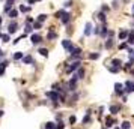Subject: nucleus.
Listing matches in <instances>:
<instances>
[{
    "instance_id": "f257e3e1",
    "label": "nucleus",
    "mask_w": 134,
    "mask_h": 129,
    "mask_svg": "<svg viewBox=\"0 0 134 129\" xmlns=\"http://www.w3.org/2000/svg\"><path fill=\"white\" fill-rule=\"evenodd\" d=\"M56 18H60L63 24H68L69 20H71V15L68 12H65V11H57L56 12Z\"/></svg>"
},
{
    "instance_id": "f03ea898",
    "label": "nucleus",
    "mask_w": 134,
    "mask_h": 129,
    "mask_svg": "<svg viewBox=\"0 0 134 129\" xmlns=\"http://www.w3.org/2000/svg\"><path fill=\"white\" fill-rule=\"evenodd\" d=\"M17 30H18V24H17L15 21L9 23V26H8V33H9V35H12V33H15Z\"/></svg>"
},
{
    "instance_id": "7ed1b4c3",
    "label": "nucleus",
    "mask_w": 134,
    "mask_h": 129,
    "mask_svg": "<svg viewBox=\"0 0 134 129\" xmlns=\"http://www.w3.org/2000/svg\"><path fill=\"white\" fill-rule=\"evenodd\" d=\"M62 45H63V48L68 51V53H71L72 51V48H74V45H72V42L71 41H68V39H65V41H62Z\"/></svg>"
},
{
    "instance_id": "20e7f679",
    "label": "nucleus",
    "mask_w": 134,
    "mask_h": 129,
    "mask_svg": "<svg viewBox=\"0 0 134 129\" xmlns=\"http://www.w3.org/2000/svg\"><path fill=\"white\" fill-rule=\"evenodd\" d=\"M80 62H74V63H71V66L68 68V72H74L75 69H80Z\"/></svg>"
},
{
    "instance_id": "39448f33",
    "label": "nucleus",
    "mask_w": 134,
    "mask_h": 129,
    "mask_svg": "<svg viewBox=\"0 0 134 129\" xmlns=\"http://www.w3.org/2000/svg\"><path fill=\"white\" fill-rule=\"evenodd\" d=\"M30 39H32V44L33 45H36V44H39V42H42V38L39 35H32Z\"/></svg>"
},
{
    "instance_id": "423d86ee",
    "label": "nucleus",
    "mask_w": 134,
    "mask_h": 129,
    "mask_svg": "<svg viewBox=\"0 0 134 129\" xmlns=\"http://www.w3.org/2000/svg\"><path fill=\"white\" fill-rule=\"evenodd\" d=\"M12 5H14V0H6V6H5V12H9V11H12Z\"/></svg>"
},
{
    "instance_id": "0eeeda50",
    "label": "nucleus",
    "mask_w": 134,
    "mask_h": 129,
    "mask_svg": "<svg viewBox=\"0 0 134 129\" xmlns=\"http://www.w3.org/2000/svg\"><path fill=\"white\" fill-rule=\"evenodd\" d=\"M47 96H48V98H51L54 102L59 99V95H57V93H54V92H47Z\"/></svg>"
},
{
    "instance_id": "6e6552de",
    "label": "nucleus",
    "mask_w": 134,
    "mask_h": 129,
    "mask_svg": "<svg viewBox=\"0 0 134 129\" xmlns=\"http://www.w3.org/2000/svg\"><path fill=\"white\" fill-rule=\"evenodd\" d=\"M127 39H128V41H127V44H130V45H134V32H131V33H130Z\"/></svg>"
},
{
    "instance_id": "1a4fd4ad",
    "label": "nucleus",
    "mask_w": 134,
    "mask_h": 129,
    "mask_svg": "<svg viewBox=\"0 0 134 129\" xmlns=\"http://www.w3.org/2000/svg\"><path fill=\"white\" fill-rule=\"evenodd\" d=\"M91 33H92V26L87 23V24H86V29H84V35H86V36H89Z\"/></svg>"
},
{
    "instance_id": "9d476101",
    "label": "nucleus",
    "mask_w": 134,
    "mask_h": 129,
    "mask_svg": "<svg viewBox=\"0 0 134 129\" xmlns=\"http://www.w3.org/2000/svg\"><path fill=\"white\" fill-rule=\"evenodd\" d=\"M75 77H77L78 80H82L83 77H84V69H83V68H80V69H78V72L75 74Z\"/></svg>"
},
{
    "instance_id": "9b49d317",
    "label": "nucleus",
    "mask_w": 134,
    "mask_h": 129,
    "mask_svg": "<svg viewBox=\"0 0 134 129\" xmlns=\"http://www.w3.org/2000/svg\"><path fill=\"white\" fill-rule=\"evenodd\" d=\"M112 65H113L114 68H119V69H121V66H122V62H121L119 59H114L113 62H112Z\"/></svg>"
},
{
    "instance_id": "f8f14e48",
    "label": "nucleus",
    "mask_w": 134,
    "mask_h": 129,
    "mask_svg": "<svg viewBox=\"0 0 134 129\" xmlns=\"http://www.w3.org/2000/svg\"><path fill=\"white\" fill-rule=\"evenodd\" d=\"M113 123H114V120H113L112 117H107V119H105V126H107V128L113 126Z\"/></svg>"
},
{
    "instance_id": "ddd939ff",
    "label": "nucleus",
    "mask_w": 134,
    "mask_h": 129,
    "mask_svg": "<svg viewBox=\"0 0 134 129\" xmlns=\"http://www.w3.org/2000/svg\"><path fill=\"white\" fill-rule=\"evenodd\" d=\"M8 66V63L6 62H0V75H3L5 74V68Z\"/></svg>"
},
{
    "instance_id": "4468645a",
    "label": "nucleus",
    "mask_w": 134,
    "mask_h": 129,
    "mask_svg": "<svg viewBox=\"0 0 134 129\" xmlns=\"http://www.w3.org/2000/svg\"><path fill=\"white\" fill-rule=\"evenodd\" d=\"M21 59H24V56H23L21 51H18V53L14 54V60H21Z\"/></svg>"
},
{
    "instance_id": "2eb2a0df",
    "label": "nucleus",
    "mask_w": 134,
    "mask_h": 129,
    "mask_svg": "<svg viewBox=\"0 0 134 129\" xmlns=\"http://www.w3.org/2000/svg\"><path fill=\"white\" fill-rule=\"evenodd\" d=\"M112 47H113V39H112V38H109V39L105 41V48H109V50H110Z\"/></svg>"
},
{
    "instance_id": "dca6fc26",
    "label": "nucleus",
    "mask_w": 134,
    "mask_h": 129,
    "mask_svg": "<svg viewBox=\"0 0 134 129\" xmlns=\"http://www.w3.org/2000/svg\"><path fill=\"white\" fill-rule=\"evenodd\" d=\"M127 87H128V89H127V92H128V93H130V92H134V83L128 81V83H127Z\"/></svg>"
},
{
    "instance_id": "f3484780",
    "label": "nucleus",
    "mask_w": 134,
    "mask_h": 129,
    "mask_svg": "<svg viewBox=\"0 0 134 129\" xmlns=\"http://www.w3.org/2000/svg\"><path fill=\"white\" fill-rule=\"evenodd\" d=\"M45 129H57V125H54L53 122H48V123L45 125Z\"/></svg>"
},
{
    "instance_id": "a211bd4d",
    "label": "nucleus",
    "mask_w": 134,
    "mask_h": 129,
    "mask_svg": "<svg viewBox=\"0 0 134 129\" xmlns=\"http://www.w3.org/2000/svg\"><path fill=\"white\" fill-rule=\"evenodd\" d=\"M128 35H130V33L124 30V32H121V33H119V39H127V38H128Z\"/></svg>"
},
{
    "instance_id": "6ab92c4d",
    "label": "nucleus",
    "mask_w": 134,
    "mask_h": 129,
    "mask_svg": "<svg viewBox=\"0 0 134 129\" xmlns=\"http://www.w3.org/2000/svg\"><path fill=\"white\" fill-rule=\"evenodd\" d=\"M39 54L44 56V57H47L48 56V50L47 48H39Z\"/></svg>"
},
{
    "instance_id": "aec40b11",
    "label": "nucleus",
    "mask_w": 134,
    "mask_h": 129,
    "mask_svg": "<svg viewBox=\"0 0 134 129\" xmlns=\"http://www.w3.org/2000/svg\"><path fill=\"white\" fill-rule=\"evenodd\" d=\"M20 11L26 14V12H29V11H30V6H24V5H20Z\"/></svg>"
},
{
    "instance_id": "412c9836",
    "label": "nucleus",
    "mask_w": 134,
    "mask_h": 129,
    "mask_svg": "<svg viewBox=\"0 0 134 129\" xmlns=\"http://www.w3.org/2000/svg\"><path fill=\"white\" fill-rule=\"evenodd\" d=\"M33 60H32V57L30 56H26L24 59H23V63H26V65H29V63H32Z\"/></svg>"
},
{
    "instance_id": "4be33fe9",
    "label": "nucleus",
    "mask_w": 134,
    "mask_h": 129,
    "mask_svg": "<svg viewBox=\"0 0 134 129\" xmlns=\"http://www.w3.org/2000/svg\"><path fill=\"white\" fill-rule=\"evenodd\" d=\"M118 111H119V107H116V105L110 107V113L112 114H118Z\"/></svg>"
},
{
    "instance_id": "5701e85b",
    "label": "nucleus",
    "mask_w": 134,
    "mask_h": 129,
    "mask_svg": "<svg viewBox=\"0 0 134 129\" xmlns=\"http://www.w3.org/2000/svg\"><path fill=\"white\" fill-rule=\"evenodd\" d=\"M122 87H124V86L122 84H114V89H116V92H118V93H122Z\"/></svg>"
},
{
    "instance_id": "b1692460",
    "label": "nucleus",
    "mask_w": 134,
    "mask_h": 129,
    "mask_svg": "<svg viewBox=\"0 0 134 129\" xmlns=\"http://www.w3.org/2000/svg\"><path fill=\"white\" fill-rule=\"evenodd\" d=\"M98 18H100V20L105 24V14H104V12H100V14H98Z\"/></svg>"
},
{
    "instance_id": "393cba45",
    "label": "nucleus",
    "mask_w": 134,
    "mask_h": 129,
    "mask_svg": "<svg viewBox=\"0 0 134 129\" xmlns=\"http://www.w3.org/2000/svg\"><path fill=\"white\" fill-rule=\"evenodd\" d=\"M18 15V12H17L15 9H12V11H9V18H15V17Z\"/></svg>"
},
{
    "instance_id": "a878e982",
    "label": "nucleus",
    "mask_w": 134,
    "mask_h": 129,
    "mask_svg": "<svg viewBox=\"0 0 134 129\" xmlns=\"http://www.w3.org/2000/svg\"><path fill=\"white\" fill-rule=\"evenodd\" d=\"M45 20H47V15H44V14H41V15L38 17V21H39V23H44Z\"/></svg>"
},
{
    "instance_id": "bb28decb",
    "label": "nucleus",
    "mask_w": 134,
    "mask_h": 129,
    "mask_svg": "<svg viewBox=\"0 0 134 129\" xmlns=\"http://www.w3.org/2000/svg\"><path fill=\"white\" fill-rule=\"evenodd\" d=\"M98 57H100V53H92L91 56H89V59H92V60L93 59H98Z\"/></svg>"
},
{
    "instance_id": "cd10ccee",
    "label": "nucleus",
    "mask_w": 134,
    "mask_h": 129,
    "mask_svg": "<svg viewBox=\"0 0 134 129\" xmlns=\"http://www.w3.org/2000/svg\"><path fill=\"white\" fill-rule=\"evenodd\" d=\"M41 26H42V23L36 21V23H33V29H41Z\"/></svg>"
},
{
    "instance_id": "c85d7f7f",
    "label": "nucleus",
    "mask_w": 134,
    "mask_h": 129,
    "mask_svg": "<svg viewBox=\"0 0 134 129\" xmlns=\"http://www.w3.org/2000/svg\"><path fill=\"white\" fill-rule=\"evenodd\" d=\"M130 128H131V126H130L128 122H124V123H122V129H130Z\"/></svg>"
},
{
    "instance_id": "c756f323",
    "label": "nucleus",
    "mask_w": 134,
    "mask_h": 129,
    "mask_svg": "<svg viewBox=\"0 0 134 129\" xmlns=\"http://www.w3.org/2000/svg\"><path fill=\"white\" fill-rule=\"evenodd\" d=\"M109 71H110V72H119V68H114V66H110V68H109Z\"/></svg>"
},
{
    "instance_id": "7c9ffc66",
    "label": "nucleus",
    "mask_w": 134,
    "mask_h": 129,
    "mask_svg": "<svg viewBox=\"0 0 134 129\" xmlns=\"http://www.w3.org/2000/svg\"><path fill=\"white\" fill-rule=\"evenodd\" d=\"M2 41H3V42H9V35H3Z\"/></svg>"
},
{
    "instance_id": "2f4dec72",
    "label": "nucleus",
    "mask_w": 134,
    "mask_h": 129,
    "mask_svg": "<svg viewBox=\"0 0 134 129\" xmlns=\"http://www.w3.org/2000/svg\"><path fill=\"white\" fill-rule=\"evenodd\" d=\"M128 54H130V57H131V59H134V50H133V48H130V50H128Z\"/></svg>"
},
{
    "instance_id": "473e14b6",
    "label": "nucleus",
    "mask_w": 134,
    "mask_h": 129,
    "mask_svg": "<svg viewBox=\"0 0 134 129\" xmlns=\"http://www.w3.org/2000/svg\"><path fill=\"white\" fill-rule=\"evenodd\" d=\"M32 29H33L32 26H29V24H27V26H26V33H30V32H32Z\"/></svg>"
},
{
    "instance_id": "72a5a7b5",
    "label": "nucleus",
    "mask_w": 134,
    "mask_h": 129,
    "mask_svg": "<svg viewBox=\"0 0 134 129\" xmlns=\"http://www.w3.org/2000/svg\"><path fill=\"white\" fill-rule=\"evenodd\" d=\"M48 38H50V39H54V38H56V33L50 32V33H48Z\"/></svg>"
},
{
    "instance_id": "f704fd0d",
    "label": "nucleus",
    "mask_w": 134,
    "mask_h": 129,
    "mask_svg": "<svg viewBox=\"0 0 134 129\" xmlns=\"http://www.w3.org/2000/svg\"><path fill=\"white\" fill-rule=\"evenodd\" d=\"M71 6H72V0H71V2L68 0V2L65 3V8H71Z\"/></svg>"
},
{
    "instance_id": "c9c22d12",
    "label": "nucleus",
    "mask_w": 134,
    "mask_h": 129,
    "mask_svg": "<svg viewBox=\"0 0 134 129\" xmlns=\"http://www.w3.org/2000/svg\"><path fill=\"white\" fill-rule=\"evenodd\" d=\"M87 122H89V114H86L84 119H83V123H87Z\"/></svg>"
},
{
    "instance_id": "e433bc0d",
    "label": "nucleus",
    "mask_w": 134,
    "mask_h": 129,
    "mask_svg": "<svg viewBox=\"0 0 134 129\" xmlns=\"http://www.w3.org/2000/svg\"><path fill=\"white\" fill-rule=\"evenodd\" d=\"M57 129H63V123H62V122L57 123Z\"/></svg>"
},
{
    "instance_id": "4c0bfd02",
    "label": "nucleus",
    "mask_w": 134,
    "mask_h": 129,
    "mask_svg": "<svg viewBox=\"0 0 134 129\" xmlns=\"http://www.w3.org/2000/svg\"><path fill=\"white\" fill-rule=\"evenodd\" d=\"M74 122H75V117L71 116V117H69V123H74Z\"/></svg>"
},
{
    "instance_id": "58836bf2",
    "label": "nucleus",
    "mask_w": 134,
    "mask_h": 129,
    "mask_svg": "<svg viewBox=\"0 0 134 129\" xmlns=\"http://www.w3.org/2000/svg\"><path fill=\"white\" fill-rule=\"evenodd\" d=\"M105 11H109V6H107V5L103 6V12H105Z\"/></svg>"
},
{
    "instance_id": "ea45409f",
    "label": "nucleus",
    "mask_w": 134,
    "mask_h": 129,
    "mask_svg": "<svg viewBox=\"0 0 134 129\" xmlns=\"http://www.w3.org/2000/svg\"><path fill=\"white\" fill-rule=\"evenodd\" d=\"M119 48H121V50H124V48H127V44H121V45H119Z\"/></svg>"
},
{
    "instance_id": "a19ab883",
    "label": "nucleus",
    "mask_w": 134,
    "mask_h": 129,
    "mask_svg": "<svg viewBox=\"0 0 134 129\" xmlns=\"http://www.w3.org/2000/svg\"><path fill=\"white\" fill-rule=\"evenodd\" d=\"M27 2H29V3L32 5V3H35V0H27Z\"/></svg>"
},
{
    "instance_id": "79ce46f5",
    "label": "nucleus",
    "mask_w": 134,
    "mask_h": 129,
    "mask_svg": "<svg viewBox=\"0 0 134 129\" xmlns=\"http://www.w3.org/2000/svg\"><path fill=\"white\" fill-rule=\"evenodd\" d=\"M2 116H3V111H2V110H0V117H2Z\"/></svg>"
},
{
    "instance_id": "37998d69",
    "label": "nucleus",
    "mask_w": 134,
    "mask_h": 129,
    "mask_svg": "<svg viewBox=\"0 0 134 129\" xmlns=\"http://www.w3.org/2000/svg\"><path fill=\"white\" fill-rule=\"evenodd\" d=\"M2 38H3V35H2V33H0V39H2Z\"/></svg>"
},
{
    "instance_id": "c03bdc74",
    "label": "nucleus",
    "mask_w": 134,
    "mask_h": 129,
    "mask_svg": "<svg viewBox=\"0 0 134 129\" xmlns=\"http://www.w3.org/2000/svg\"><path fill=\"white\" fill-rule=\"evenodd\" d=\"M0 24H2V17H0Z\"/></svg>"
},
{
    "instance_id": "a18cd8bd",
    "label": "nucleus",
    "mask_w": 134,
    "mask_h": 129,
    "mask_svg": "<svg viewBox=\"0 0 134 129\" xmlns=\"http://www.w3.org/2000/svg\"><path fill=\"white\" fill-rule=\"evenodd\" d=\"M0 54H2V56H3V53H2V50H0Z\"/></svg>"
},
{
    "instance_id": "49530a36",
    "label": "nucleus",
    "mask_w": 134,
    "mask_h": 129,
    "mask_svg": "<svg viewBox=\"0 0 134 129\" xmlns=\"http://www.w3.org/2000/svg\"><path fill=\"white\" fill-rule=\"evenodd\" d=\"M116 129H119V128H116Z\"/></svg>"
}]
</instances>
